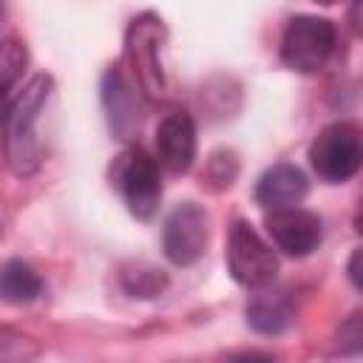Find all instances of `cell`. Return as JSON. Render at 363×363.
<instances>
[{"mask_svg":"<svg viewBox=\"0 0 363 363\" xmlns=\"http://www.w3.org/2000/svg\"><path fill=\"white\" fill-rule=\"evenodd\" d=\"M227 269L235 284L255 289L272 284L278 275V258L272 247L255 233L250 221H235L227 235Z\"/></svg>","mask_w":363,"mask_h":363,"instance_id":"obj_5","label":"cell"},{"mask_svg":"<svg viewBox=\"0 0 363 363\" xmlns=\"http://www.w3.org/2000/svg\"><path fill=\"white\" fill-rule=\"evenodd\" d=\"M309 164L329 184L349 182L360 167V130H357V125L354 122L326 125L315 136V142L309 145Z\"/></svg>","mask_w":363,"mask_h":363,"instance_id":"obj_4","label":"cell"},{"mask_svg":"<svg viewBox=\"0 0 363 363\" xmlns=\"http://www.w3.org/2000/svg\"><path fill=\"white\" fill-rule=\"evenodd\" d=\"M113 182L130 210L139 221H150L159 213L162 204V179H159V162L147 156L142 147L125 150L113 164Z\"/></svg>","mask_w":363,"mask_h":363,"instance_id":"obj_3","label":"cell"},{"mask_svg":"<svg viewBox=\"0 0 363 363\" xmlns=\"http://www.w3.org/2000/svg\"><path fill=\"white\" fill-rule=\"evenodd\" d=\"M51 85H54L51 77H45V74L34 77L6 113V162H9L11 173H17V176H28L40 167L43 150H40L34 125H37L40 111L51 94Z\"/></svg>","mask_w":363,"mask_h":363,"instance_id":"obj_1","label":"cell"},{"mask_svg":"<svg viewBox=\"0 0 363 363\" xmlns=\"http://www.w3.org/2000/svg\"><path fill=\"white\" fill-rule=\"evenodd\" d=\"M167 31L162 17L156 14H139L125 37V54L133 71L136 85L147 94V96H162L164 94V71H162V43H164Z\"/></svg>","mask_w":363,"mask_h":363,"instance_id":"obj_6","label":"cell"},{"mask_svg":"<svg viewBox=\"0 0 363 363\" xmlns=\"http://www.w3.org/2000/svg\"><path fill=\"white\" fill-rule=\"evenodd\" d=\"M167 278L159 269H125L122 272V286L133 298H156L164 289Z\"/></svg>","mask_w":363,"mask_h":363,"instance_id":"obj_15","label":"cell"},{"mask_svg":"<svg viewBox=\"0 0 363 363\" xmlns=\"http://www.w3.org/2000/svg\"><path fill=\"white\" fill-rule=\"evenodd\" d=\"M337 31L326 17L298 14L286 23L281 37V60L298 74H315L335 51Z\"/></svg>","mask_w":363,"mask_h":363,"instance_id":"obj_2","label":"cell"},{"mask_svg":"<svg viewBox=\"0 0 363 363\" xmlns=\"http://www.w3.org/2000/svg\"><path fill=\"white\" fill-rule=\"evenodd\" d=\"M136 88L122 77L119 68H111L102 79V99L108 108L111 128L119 133V139H130L139 130V105H136Z\"/></svg>","mask_w":363,"mask_h":363,"instance_id":"obj_12","label":"cell"},{"mask_svg":"<svg viewBox=\"0 0 363 363\" xmlns=\"http://www.w3.org/2000/svg\"><path fill=\"white\" fill-rule=\"evenodd\" d=\"M315 3H320V6H335V3H340V0H315Z\"/></svg>","mask_w":363,"mask_h":363,"instance_id":"obj_18","label":"cell"},{"mask_svg":"<svg viewBox=\"0 0 363 363\" xmlns=\"http://www.w3.org/2000/svg\"><path fill=\"white\" fill-rule=\"evenodd\" d=\"M264 227H267L272 244L292 258L309 255L312 250H318V244L323 238L320 218L298 204L284 207V210H269L264 218Z\"/></svg>","mask_w":363,"mask_h":363,"instance_id":"obj_8","label":"cell"},{"mask_svg":"<svg viewBox=\"0 0 363 363\" xmlns=\"http://www.w3.org/2000/svg\"><path fill=\"white\" fill-rule=\"evenodd\" d=\"M196 159V122L187 111H170L156 128V162L170 173H187Z\"/></svg>","mask_w":363,"mask_h":363,"instance_id":"obj_9","label":"cell"},{"mask_svg":"<svg viewBox=\"0 0 363 363\" xmlns=\"http://www.w3.org/2000/svg\"><path fill=\"white\" fill-rule=\"evenodd\" d=\"M306 196V176L295 164L269 167L255 184V204L269 210H284L301 204Z\"/></svg>","mask_w":363,"mask_h":363,"instance_id":"obj_10","label":"cell"},{"mask_svg":"<svg viewBox=\"0 0 363 363\" xmlns=\"http://www.w3.org/2000/svg\"><path fill=\"white\" fill-rule=\"evenodd\" d=\"M26 62H28V54L20 40H14V37L0 40V96L23 77Z\"/></svg>","mask_w":363,"mask_h":363,"instance_id":"obj_14","label":"cell"},{"mask_svg":"<svg viewBox=\"0 0 363 363\" xmlns=\"http://www.w3.org/2000/svg\"><path fill=\"white\" fill-rule=\"evenodd\" d=\"M207 213L204 207L184 201L179 204L167 221H164V235H162V247L170 264L176 267H190L204 255L207 247Z\"/></svg>","mask_w":363,"mask_h":363,"instance_id":"obj_7","label":"cell"},{"mask_svg":"<svg viewBox=\"0 0 363 363\" xmlns=\"http://www.w3.org/2000/svg\"><path fill=\"white\" fill-rule=\"evenodd\" d=\"M40 292H43V278L26 261H6L0 267V298L6 303L23 306L37 301Z\"/></svg>","mask_w":363,"mask_h":363,"instance_id":"obj_13","label":"cell"},{"mask_svg":"<svg viewBox=\"0 0 363 363\" xmlns=\"http://www.w3.org/2000/svg\"><path fill=\"white\" fill-rule=\"evenodd\" d=\"M357 261H360V250H354V255H352V261H349V278H352V284H354V286H360V272H357Z\"/></svg>","mask_w":363,"mask_h":363,"instance_id":"obj_17","label":"cell"},{"mask_svg":"<svg viewBox=\"0 0 363 363\" xmlns=\"http://www.w3.org/2000/svg\"><path fill=\"white\" fill-rule=\"evenodd\" d=\"M292 301L286 289H278L272 284L255 286L252 298L247 301V323L258 335H278L292 323Z\"/></svg>","mask_w":363,"mask_h":363,"instance_id":"obj_11","label":"cell"},{"mask_svg":"<svg viewBox=\"0 0 363 363\" xmlns=\"http://www.w3.org/2000/svg\"><path fill=\"white\" fill-rule=\"evenodd\" d=\"M360 340H363V329H360V312H354L343 326H340V346L349 343L346 352H360Z\"/></svg>","mask_w":363,"mask_h":363,"instance_id":"obj_16","label":"cell"}]
</instances>
